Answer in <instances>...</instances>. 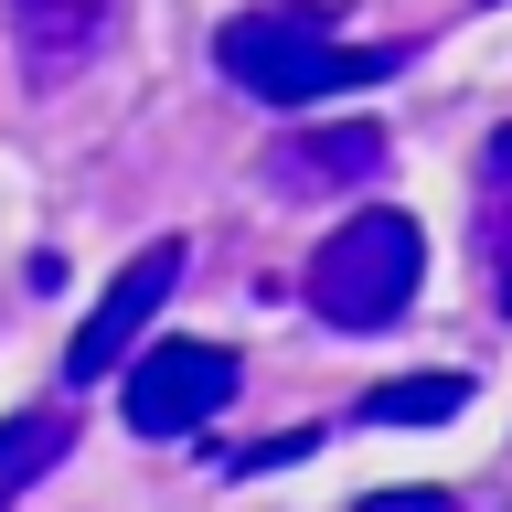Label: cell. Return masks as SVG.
I'll list each match as a JSON object with an SVG mask.
<instances>
[{"mask_svg":"<svg viewBox=\"0 0 512 512\" xmlns=\"http://www.w3.org/2000/svg\"><path fill=\"white\" fill-rule=\"evenodd\" d=\"M459 406H470V374H395L352 406V427H448Z\"/></svg>","mask_w":512,"mask_h":512,"instance_id":"ba28073f","label":"cell"},{"mask_svg":"<svg viewBox=\"0 0 512 512\" xmlns=\"http://www.w3.org/2000/svg\"><path fill=\"white\" fill-rule=\"evenodd\" d=\"M480 192H512V128H491V150H480Z\"/></svg>","mask_w":512,"mask_h":512,"instance_id":"8fae6325","label":"cell"},{"mask_svg":"<svg viewBox=\"0 0 512 512\" xmlns=\"http://www.w3.org/2000/svg\"><path fill=\"white\" fill-rule=\"evenodd\" d=\"M235 384H246V363L224 342H160L128 363V395L118 416L139 427V438H192V427H214L224 406H235Z\"/></svg>","mask_w":512,"mask_h":512,"instance_id":"3957f363","label":"cell"},{"mask_svg":"<svg viewBox=\"0 0 512 512\" xmlns=\"http://www.w3.org/2000/svg\"><path fill=\"white\" fill-rule=\"evenodd\" d=\"M416 288H427V235H416V214H395V203H363V214L331 224L320 256H310V310L331 320V331L406 320Z\"/></svg>","mask_w":512,"mask_h":512,"instance_id":"7a4b0ae2","label":"cell"},{"mask_svg":"<svg viewBox=\"0 0 512 512\" xmlns=\"http://www.w3.org/2000/svg\"><path fill=\"white\" fill-rule=\"evenodd\" d=\"M182 256H192L182 235H150V246L128 256L118 278H107V299L86 310V331L64 342V384H107V363H128V352H139V331H150V310L171 299V288H182Z\"/></svg>","mask_w":512,"mask_h":512,"instance_id":"277c9868","label":"cell"},{"mask_svg":"<svg viewBox=\"0 0 512 512\" xmlns=\"http://www.w3.org/2000/svg\"><path fill=\"white\" fill-rule=\"evenodd\" d=\"M0 32H11V54H22V86L54 96V86H75V75L107 54V0H0Z\"/></svg>","mask_w":512,"mask_h":512,"instance_id":"8992f818","label":"cell"},{"mask_svg":"<svg viewBox=\"0 0 512 512\" xmlns=\"http://www.w3.org/2000/svg\"><path fill=\"white\" fill-rule=\"evenodd\" d=\"M64 448H75V416L64 406L0 416V512H22V491H43V480L64 470Z\"/></svg>","mask_w":512,"mask_h":512,"instance_id":"52a82bcc","label":"cell"},{"mask_svg":"<svg viewBox=\"0 0 512 512\" xmlns=\"http://www.w3.org/2000/svg\"><path fill=\"white\" fill-rule=\"evenodd\" d=\"M384 118H320V128H278L267 160H256V182L278 192V203H320V192H352L384 171Z\"/></svg>","mask_w":512,"mask_h":512,"instance_id":"5b68a950","label":"cell"},{"mask_svg":"<svg viewBox=\"0 0 512 512\" xmlns=\"http://www.w3.org/2000/svg\"><path fill=\"white\" fill-rule=\"evenodd\" d=\"M214 64L224 86H246L256 107H310V96H342V86H374L406 64V43H331V11L320 0H267V11H235L214 32Z\"/></svg>","mask_w":512,"mask_h":512,"instance_id":"6da1fadb","label":"cell"},{"mask_svg":"<svg viewBox=\"0 0 512 512\" xmlns=\"http://www.w3.org/2000/svg\"><path fill=\"white\" fill-rule=\"evenodd\" d=\"M352 512H470L459 491H374V502H352Z\"/></svg>","mask_w":512,"mask_h":512,"instance_id":"30bf717a","label":"cell"},{"mask_svg":"<svg viewBox=\"0 0 512 512\" xmlns=\"http://www.w3.org/2000/svg\"><path fill=\"white\" fill-rule=\"evenodd\" d=\"M480 256H491V278L512 299V192H491V224H480Z\"/></svg>","mask_w":512,"mask_h":512,"instance_id":"9c48e42d","label":"cell"}]
</instances>
